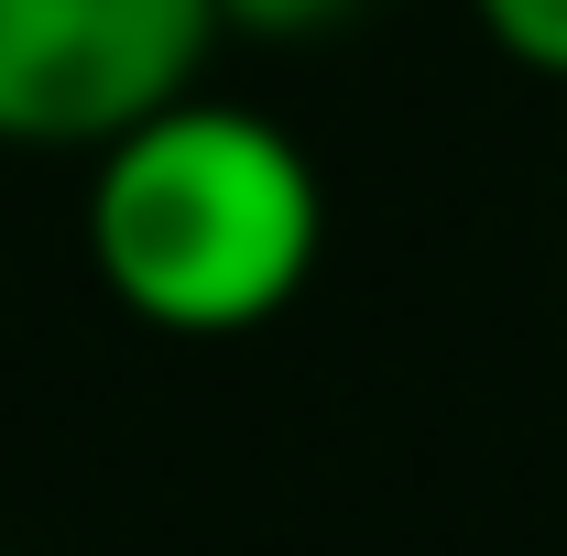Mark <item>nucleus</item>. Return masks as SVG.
Returning a JSON list of instances; mask_svg holds the SVG:
<instances>
[{
    "mask_svg": "<svg viewBox=\"0 0 567 556\" xmlns=\"http://www.w3.org/2000/svg\"><path fill=\"white\" fill-rule=\"evenodd\" d=\"M328 251V186L274 110L175 99L87 164V274L153 339H251Z\"/></svg>",
    "mask_w": 567,
    "mask_h": 556,
    "instance_id": "f257e3e1",
    "label": "nucleus"
},
{
    "mask_svg": "<svg viewBox=\"0 0 567 556\" xmlns=\"http://www.w3.org/2000/svg\"><path fill=\"white\" fill-rule=\"evenodd\" d=\"M218 0H0V153H110L197 99Z\"/></svg>",
    "mask_w": 567,
    "mask_h": 556,
    "instance_id": "f03ea898",
    "label": "nucleus"
},
{
    "mask_svg": "<svg viewBox=\"0 0 567 556\" xmlns=\"http://www.w3.org/2000/svg\"><path fill=\"white\" fill-rule=\"evenodd\" d=\"M470 22H481V44L502 66L567 87V0H470Z\"/></svg>",
    "mask_w": 567,
    "mask_h": 556,
    "instance_id": "7ed1b4c3",
    "label": "nucleus"
},
{
    "mask_svg": "<svg viewBox=\"0 0 567 556\" xmlns=\"http://www.w3.org/2000/svg\"><path fill=\"white\" fill-rule=\"evenodd\" d=\"M371 0H218V33H251V44H317V33H339L360 22Z\"/></svg>",
    "mask_w": 567,
    "mask_h": 556,
    "instance_id": "20e7f679",
    "label": "nucleus"
}]
</instances>
